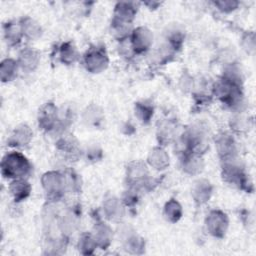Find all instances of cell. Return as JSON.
I'll return each mask as SVG.
<instances>
[{
	"mask_svg": "<svg viewBox=\"0 0 256 256\" xmlns=\"http://www.w3.org/2000/svg\"><path fill=\"white\" fill-rule=\"evenodd\" d=\"M7 165L4 166V170L7 169L8 174L10 175H18L25 173L28 169L27 162L25 158L19 156V155H10L7 160Z\"/></svg>",
	"mask_w": 256,
	"mask_h": 256,
	"instance_id": "obj_1",
	"label": "cell"
}]
</instances>
